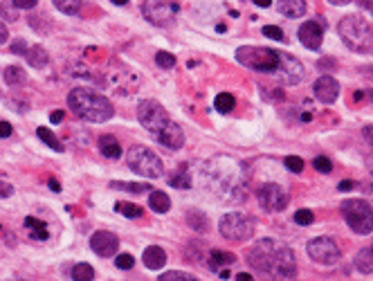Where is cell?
<instances>
[{
  "instance_id": "21",
  "label": "cell",
  "mask_w": 373,
  "mask_h": 281,
  "mask_svg": "<svg viewBox=\"0 0 373 281\" xmlns=\"http://www.w3.org/2000/svg\"><path fill=\"white\" fill-rule=\"evenodd\" d=\"M148 205H151V210L157 214H167L169 207H171V200L164 191H151V196H148Z\"/></svg>"
},
{
  "instance_id": "41",
  "label": "cell",
  "mask_w": 373,
  "mask_h": 281,
  "mask_svg": "<svg viewBox=\"0 0 373 281\" xmlns=\"http://www.w3.org/2000/svg\"><path fill=\"white\" fill-rule=\"evenodd\" d=\"M263 34L268 36V39H274V41H283V32H281V27L265 25V27H263Z\"/></svg>"
},
{
  "instance_id": "15",
  "label": "cell",
  "mask_w": 373,
  "mask_h": 281,
  "mask_svg": "<svg viewBox=\"0 0 373 281\" xmlns=\"http://www.w3.org/2000/svg\"><path fill=\"white\" fill-rule=\"evenodd\" d=\"M297 36H300V41L304 43V48L319 50L322 48V41H324V29L319 27V23H315V20H306V23L300 27V32H297Z\"/></svg>"
},
{
  "instance_id": "52",
  "label": "cell",
  "mask_w": 373,
  "mask_h": 281,
  "mask_svg": "<svg viewBox=\"0 0 373 281\" xmlns=\"http://www.w3.org/2000/svg\"><path fill=\"white\" fill-rule=\"evenodd\" d=\"M237 281H254V279H252V277H250L248 273H241V275L237 277Z\"/></svg>"
},
{
  "instance_id": "56",
  "label": "cell",
  "mask_w": 373,
  "mask_h": 281,
  "mask_svg": "<svg viewBox=\"0 0 373 281\" xmlns=\"http://www.w3.org/2000/svg\"><path fill=\"white\" fill-rule=\"evenodd\" d=\"M111 3H115V5H126L129 0H111Z\"/></svg>"
},
{
  "instance_id": "39",
  "label": "cell",
  "mask_w": 373,
  "mask_h": 281,
  "mask_svg": "<svg viewBox=\"0 0 373 281\" xmlns=\"http://www.w3.org/2000/svg\"><path fill=\"white\" fill-rule=\"evenodd\" d=\"M115 263L120 270H131V268H135V259H133V254H117Z\"/></svg>"
},
{
  "instance_id": "8",
  "label": "cell",
  "mask_w": 373,
  "mask_h": 281,
  "mask_svg": "<svg viewBox=\"0 0 373 281\" xmlns=\"http://www.w3.org/2000/svg\"><path fill=\"white\" fill-rule=\"evenodd\" d=\"M342 216L349 228L356 234H371L373 232V210L367 200L362 198H346L342 203Z\"/></svg>"
},
{
  "instance_id": "24",
  "label": "cell",
  "mask_w": 373,
  "mask_h": 281,
  "mask_svg": "<svg viewBox=\"0 0 373 281\" xmlns=\"http://www.w3.org/2000/svg\"><path fill=\"white\" fill-rule=\"evenodd\" d=\"M25 225L31 230V236H34V239H43V241L48 239V228L43 221H36L34 216H27Z\"/></svg>"
},
{
  "instance_id": "20",
  "label": "cell",
  "mask_w": 373,
  "mask_h": 281,
  "mask_svg": "<svg viewBox=\"0 0 373 281\" xmlns=\"http://www.w3.org/2000/svg\"><path fill=\"white\" fill-rule=\"evenodd\" d=\"M356 268L362 275H371L373 273V247H362L356 256Z\"/></svg>"
},
{
  "instance_id": "44",
  "label": "cell",
  "mask_w": 373,
  "mask_h": 281,
  "mask_svg": "<svg viewBox=\"0 0 373 281\" xmlns=\"http://www.w3.org/2000/svg\"><path fill=\"white\" fill-rule=\"evenodd\" d=\"M38 0H14V5L18 9H31V7H36Z\"/></svg>"
},
{
  "instance_id": "23",
  "label": "cell",
  "mask_w": 373,
  "mask_h": 281,
  "mask_svg": "<svg viewBox=\"0 0 373 281\" xmlns=\"http://www.w3.org/2000/svg\"><path fill=\"white\" fill-rule=\"evenodd\" d=\"M5 81H7V85H20V83L27 81V74L18 66H7L5 68Z\"/></svg>"
},
{
  "instance_id": "36",
  "label": "cell",
  "mask_w": 373,
  "mask_h": 281,
  "mask_svg": "<svg viewBox=\"0 0 373 281\" xmlns=\"http://www.w3.org/2000/svg\"><path fill=\"white\" fill-rule=\"evenodd\" d=\"M189 223H191V228L198 230V232L207 230V219H205V216H200V212H191L189 214Z\"/></svg>"
},
{
  "instance_id": "3",
  "label": "cell",
  "mask_w": 373,
  "mask_h": 281,
  "mask_svg": "<svg viewBox=\"0 0 373 281\" xmlns=\"http://www.w3.org/2000/svg\"><path fill=\"white\" fill-rule=\"evenodd\" d=\"M68 106L72 108L74 115H79L81 120L92 122V124H101V122H108L113 113H115V106L111 104V100H106V97L92 88H72V92L68 95Z\"/></svg>"
},
{
  "instance_id": "9",
  "label": "cell",
  "mask_w": 373,
  "mask_h": 281,
  "mask_svg": "<svg viewBox=\"0 0 373 281\" xmlns=\"http://www.w3.org/2000/svg\"><path fill=\"white\" fill-rule=\"evenodd\" d=\"M218 230L227 241L245 243L248 239H252V234H254V219H252V216H248V214L232 212V214H225L220 219Z\"/></svg>"
},
{
  "instance_id": "17",
  "label": "cell",
  "mask_w": 373,
  "mask_h": 281,
  "mask_svg": "<svg viewBox=\"0 0 373 281\" xmlns=\"http://www.w3.org/2000/svg\"><path fill=\"white\" fill-rule=\"evenodd\" d=\"M276 12L286 18H302L306 14V0H276Z\"/></svg>"
},
{
  "instance_id": "16",
  "label": "cell",
  "mask_w": 373,
  "mask_h": 281,
  "mask_svg": "<svg viewBox=\"0 0 373 281\" xmlns=\"http://www.w3.org/2000/svg\"><path fill=\"white\" fill-rule=\"evenodd\" d=\"M315 97L322 104H333L337 100V95H339V83L337 79H333L330 74H326V77H319L315 81Z\"/></svg>"
},
{
  "instance_id": "19",
  "label": "cell",
  "mask_w": 373,
  "mask_h": 281,
  "mask_svg": "<svg viewBox=\"0 0 373 281\" xmlns=\"http://www.w3.org/2000/svg\"><path fill=\"white\" fill-rule=\"evenodd\" d=\"M97 146L101 151V156H106L108 160H117V158L122 156V146H120V142H117L113 135H101L97 139Z\"/></svg>"
},
{
  "instance_id": "12",
  "label": "cell",
  "mask_w": 373,
  "mask_h": 281,
  "mask_svg": "<svg viewBox=\"0 0 373 281\" xmlns=\"http://www.w3.org/2000/svg\"><path fill=\"white\" fill-rule=\"evenodd\" d=\"M304 74H306L304 63L300 59L290 57V54L281 52V63H279V68H276L274 77L279 79L281 83H286V85H295V83H300L304 79Z\"/></svg>"
},
{
  "instance_id": "18",
  "label": "cell",
  "mask_w": 373,
  "mask_h": 281,
  "mask_svg": "<svg viewBox=\"0 0 373 281\" xmlns=\"http://www.w3.org/2000/svg\"><path fill=\"white\" fill-rule=\"evenodd\" d=\"M142 261H144V266L148 270H160V268H164V263H167V252L160 245H148L144 250Z\"/></svg>"
},
{
  "instance_id": "43",
  "label": "cell",
  "mask_w": 373,
  "mask_h": 281,
  "mask_svg": "<svg viewBox=\"0 0 373 281\" xmlns=\"http://www.w3.org/2000/svg\"><path fill=\"white\" fill-rule=\"evenodd\" d=\"M27 50H29V48H27L25 41H14V43H12V52H14V54H27Z\"/></svg>"
},
{
  "instance_id": "46",
  "label": "cell",
  "mask_w": 373,
  "mask_h": 281,
  "mask_svg": "<svg viewBox=\"0 0 373 281\" xmlns=\"http://www.w3.org/2000/svg\"><path fill=\"white\" fill-rule=\"evenodd\" d=\"M7 36H9V32H7V25L0 20V46H5L7 43Z\"/></svg>"
},
{
  "instance_id": "13",
  "label": "cell",
  "mask_w": 373,
  "mask_h": 281,
  "mask_svg": "<svg viewBox=\"0 0 373 281\" xmlns=\"http://www.w3.org/2000/svg\"><path fill=\"white\" fill-rule=\"evenodd\" d=\"M259 203L265 212H281L288 205V193L281 185H274V182H268L259 189Z\"/></svg>"
},
{
  "instance_id": "5",
  "label": "cell",
  "mask_w": 373,
  "mask_h": 281,
  "mask_svg": "<svg viewBox=\"0 0 373 281\" xmlns=\"http://www.w3.org/2000/svg\"><path fill=\"white\" fill-rule=\"evenodd\" d=\"M337 32L349 50L365 54L373 48V27L358 14L344 16L342 20H339Z\"/></svg>"
},
{
  "instance_id": "26",
  "label": "cell",
  "mask_w": 373,
  "mask_h": 281,
  "mask_svg": "<svg viewBox=\"0 0 373 281\" xmlns=\"http://www.w3.org/2000/svg\"><path fill=\"white\" fill-rule=\"evenodd\" d=\"M59 12L68 14V16H77L81 9V0H52Z\"/></svg>"
},
{
  "instance_id": "33",
  "label": "cell",
  "mask_w": 373,
  "mask_h": 281,
  "mask_svg": "<svg viewBox=\"0 0 373 281\" xmlns=\"http://www.w3.org/2000/svg\"><path fill=\"white\" fill-rule=\"evenodd\" d=\"M160 281H200V279L189 273H180V270H169V273L160 275Z\"/></svg>"
},
{
  "instance_id": "27",
  "label": "cell",
  "mask_w": 373,
  "mask_h": 281,
  "mask_svg": "<svg viewBox=\"0 0 373 281\" xmlns=\"http://www.w3.org/2000/svg\"><path fill=\"white\" fill-rule=\"evenodd\" d=\"M167 180H169V185L176 187V189H189L191 187V178H189V174L185 169L176 171V174H171Z\"/></svg>"
},
{
  "instance_id": "6",
  "label": "cell",
  "mask_w": 373,
  "mask_h": 281,
  "mask_svg": "<svg viewBox=\"0 0 373 281\" xmlns=\"http://www.w3.org/2000/svg\"><path fill=\"white\" fill-rule=\"evenodd\" d=\"M237 61L254 72L274 74L281 63V52H272L268 48H259V46H243L237 50Z\"/></svg>"
},
{
  "instance_id": "14",
  "label": "cell",
  "mask_w": 373,
  "mask_h": 281,
  "mask_svg": "<svg viewBox=\"0 0 373 281\" xmlns=\"http://www.w3.org/2000/svg\"><path fill=\"white\" fill-rule=\"evenodd\" d=\"M90 247H92V252L99 256H113L117 247H120V239H117L113 232L101 230L90 236Z\"/></svg>"
},
{
  "instance_id": "40",
  "label": "cell",
  "mask_w": 373,
  "mask_h": 281,
  "mask_svg": "<svg viewBox=\"0 0 373 281\" xmlns=\"http://www.w3.org/2000/svg\"><path fill=\"white\" fill-rule=\"evenodd\" d=\"M286 167L290 171H295V174H302V171H304V160L297 158V156H288L286 158Z\"/></svg>"
},
{
  "instance_id": "42",
  "label": "cell",
  "mask_w": 373,
  "mask_h": 281,
  "mask_svg": "<svg viewBox=\"0 0 373 281\" xmlns=\"http://www.w3.org/2000/svg\"><path fill=\"white\" fill-rule=\"evenodd\" d=\"M14 196V187L9 182H0V198H9Z\"/></svg>"
},
{
  "instance_id": "25",
  "label": "cell",
  "mask_w": 373,
  "mask_h": 281,
  "mask_svg": "<svg viewBox=\"0 0 373 281\" xmlns=\"http://www.w3.org/2000/svg\"><path fill=\"white\" fill-rule=\"evenodd\" d=\"M72 279L74 281H92L94 279V268L90 263H77L72 268Z\"/></svg>"
},
{
  "instance_id": "32",
  "label": "cell",
  "mask_w": 373,
  "mask_h": 281,
  "mask_svg": "<svg viewBox=\"0 0 373 281\" xmlns=\"http://www.w3.org/2000/svg\"><path fill=\"white\" fill-rule=\"evenodd\" d=\"M237 261V256L230 254V252H220V250H211V268H218V266H230Z\"/></svg>"
},
{
  "instance_id": "2",
  "label": "cell",
  "mask_w": 373,
  "mask_h": 281,
  "mask_svg": "<svg viewBox=\"0 0 373 281\" xmlns=\"http://www.w3.org/2000/svg\"><path fill=\"white\" fill-rule=\"evenodd\" d=\"M137 117H140V122L146 131L155 137V142H160L171 151L183 149V144H185L183 128L167 115L164 106L160 102H155V100L140 102V106H137Z\"/></svg>"
},
{
  "instance_id": "37",
  "label": "cell",
  "mask_w": 373,
  "mask_h": 281,
  "mask_svg": "<svg viewBox=\"0 0 373 281\" xmlns=\"http://www.w3.org/2000/svg\"><path fill=\"white\" fill-rule=\"evenodd\" d=\"M313 167L317 171H322V174H330V171H333V162H330L326 156H319V158L313 160Z\"/></svg>"
},
{
  "instance_id": "7",
  "label": "cell",
  "mask_w": 373,
  "mask_h": 281,
  "mask_svg": "<svg viewBox=\"0 0 373 281\" xmlns=\"http://www.w3.org/2000/svg\"><path fill=\"white\" fill-rule=\"evenodd\" d=\"M126 165L142 178L155 180V178H162L164 174V165H162V160H160V156L142 144H135L129 149V153H126Z\"/></svg>"
},
{
  "instance_id": "55",
  "label": "cell",
  "mask_w": 373,
  "mask_h": 281,
  "mask_svg": "<svg viewBox=\"0 0 373 281\" xmlns=\"http://www.w3.org/2000/svg\"><path fill=\"white\" fill-rule=\"evenodd\" d=\"M367 165H369V171H371V174H373V156L367 160Z\"/></svg>"
},
{
  "instance_id": "30",
  "label": "cell",
  "mask_w": 373,
  "mask_h": 281,
  "mask_svg": "<svg viewBox=\"0 0 373 281\" xmlns=\"http://www.w3.org/2000/svg\"><path fill=\"white\" fill-rule=\"evenodd\" d=\"M36 135H38L41 139H43V142H45V144H48L52 151H63V144L59 142V139H57V135L52 133L50 128H43V126H41L38 131H36Z\"/></svg>"
},
{
  "instance_id": "49",
  "label": "cell",
  "mask_w": 373,
  "mask_h": 281,
  "mask_svg": "<svg viewBox=\"0 0 373 281\" xmlns=\"http://www.w3.org/2000/svg\"><path fill=\"white\" fill-rule=\"evenodd\" d=\"M351 189H353V182H349V180L339 182V191H351Z\"/></svg>"
},
{
  "instance_id": "34",
  "label": "cell",
  "mask_w": 373,
  "mask_h": 281,
  "mask_svg": "<svg viewBox=\"0 0 373 281\" xmlns=\"http://www.w3.org/2000/svg\"><path fill=\"white\" fill-rule=\"evenodd\" d=\"M16 5H14V0H5L3 5H0V16H3L5 20H9V23H14V20L18 18V12H16Z\"/></svg>"
},
{
  "instance_id": "35",
  "label": "cell",
  "mask_w": 373,
  "mask_h": 281,
  "mask_svg": "<svg viewBox=\"0 0 373 281\" xmlns=\"http://www.w3.org/2000/svg\"><path fill=\"white\" fill-rule=\"evenodd\" d=\"M155 63H157L160 68L169 70V68L176 66V57H174L171 52H157V54H155Z\"/></svg>"
},
{
  "instance_id": "22",
  "label": "cell",
  "mask_w": 373,
  "mask_h": 281,
  "mask_svg": "<svg viewBox=\"0 0 373 281\" xmlns=\"http://www.w3.org/2000/svg\"><path fill=\"white\" fill-rule=\"evenodd\" d=\"M27 61H29V66L43 68V66H48V52L41 48V46H34V48L27 52Z\"/></svg>"
},
{
  "instance_id": "4",
  "label": "cell",
  "mask_w": 373,
  "mask_h": 281,
  "mask_svg": "<svg viewBox=\"0 0 373 281\" xmlns=\"http://www.w3.org/2000/svg\"><path fill=\"white\" fill-rule=\"evenodd\" d=\"M207 182L223 198V193L239 191V187L243 185V169L237 162H232V158H216L207 167Z\"/></svg>"
},
{
  "instance_id": "28",
  "label": "cell",
  "mask_w": 373,
  "mask_h": 281,
  "mask_svg": "<svg viewBox=\"0 0 373 281\" xmlns=\"http://www.w3.org/2000/svg\"><path fill=\"white\" fill-rule=\"evenodd\" d=\"M115 210L120 214H124L126 219H140V216H142V207H140V205H133V203H124L122 200V203L115 205Z\"/></svg>"
},
{
  "instance_id": "31",
  "label": "cell",
  "mask_w": 373,
  "mask_h": 281,
  "mask_svg": "<svg viewBox=\"0 0 373 281\" xmlns=\"http://www.w3.org/2000/svg\"><path fill=\"white\" fill-rule=\"evenodd\" d=\"M214 106H216V111L218 113H230L234 106H237V100L230 95V92H220L218 97H216V102H214Z\"/></svg>"
},
{
  "instance_id": "53",
  "label": "cell",
  "mask_w": 373,
  "mask_h": 281,
  "mask_svg": "<svg viewBox=\"0 0 373 281\" xmlns=\"http://www.w3.org/2000/svg\"><path fill=\"white\" fill-rule=\"evenodd\" d=\"M254 3H257L259 7H270V5H272V0H254Z\"/></svg>"
},
{
  "instance_id": "50",
  "label": "cell",
  "mask_w": 373,
  "mask_h": 281,
  "mask_svg": "<svg viewBox=\"0 0 373 281\" xmlns=\"http://www.w3.org/2000/svg\"><path fill=\"white\" fill-rule=\"evenodd\" d=\"M362 7H365L367 9V12L373 16V0H362Z\"/></svg>"
},
{
  "instance_id": "29",
  "label": "cell",
  "mask_w": 373,
  "mask_h": 281,
  "mask_svg": "<svg viewBox=\"0 0 373 281\" xmlns=\"http://www.w3.org/2000/svg\"><path fill=\"white\" fill-rule=\"evenodd\" d=\"M111 187H115V189H124V191H133V193L151 191V185H146V182H111Z\"/></svg>"
},
{
  "instance_id": "45",
  "label": "cell",
  "mask_w": 373,
  "mask_h": 281,
  "mask_svg": "<svg viewBox=\"0 0 373 281\" xmlns=\"http://www.w3.org/2000/svg\"><path fill=\"white\" fill-rule=\"evenodd\" d=\"M9 135H12V124L0 122V137H9Z\"/></svg>"
},
{
  "instance_id": "48",
  "label": "cell",
  "mask_w": 373,
  "mask_h": 281,
  "mask_svg": "<svg viewBox=\"0 0 373 281\" xmlns=\"http://www.w3.org/2000/svg\"><path fill=\"white\" fill-rule=\"evenodd\" d=\"M362 133H365V137H367V142L373 146V126H367L365 128V131H362Z\"/></svg>"
},
{
  "instance_id": "11",
  "label": "cell",
  "mask_w": 373,
  "mask_h": 281,
  "mask_svg": "<svg viewBox=\"0 0 373 281\" xmlns=\"http://www.w3.org/2000/svg\"><path fill=\"white\" fill-rule=\"evenodd\" d=\"M308 256L313 259L315 263H322V266H333L339 261V247L333 239H328V236H319V239H313L308 243Z\"/></svg>"
},
{
  "instance_id": "10",
  "label": "cell",
  "mask_w": 373,
  "mask_h": 281,
  "mask_svg": "<svg viewBox=\"0 0 373 281\" xmlns=\"http://www.w3.org/2000/svg\"><path fill=\"white\" fill-rule=\"evenodd\" d=\"M178 3L176 0H144V18L148 23H153L157 27H169L176 23L178 16Z\"/></svg>"
},
{
  "instance_id": "47",
  "label": "cell",
  "mask_w": 373,
  "mask_h": 281,
  "mask_svg": "<svg viewBox=\"0 0 373 281\" xmlns=\"http://www.w3.org/2000/svg\"><path fill=\"white\" fill-rule=\"evenodd\" d=\"M50 122H52V124H61V122H63V113H61V111H55V113L50 115Z\"/></svg>"
},
{
  "instance_id": "1",
  "label": "cell",
  "mask_w": 373,
  "mask_h": 281,
  "mask_svg": "<svg viewBox=\"0 0 373 281\" xmlns=\"http://www.w3.org/2000/svg\"><path fill=\"white\" fill-rule=\"evenodd\" d=\"M248 261L254 270H259L261 275L272 281H290L297 275V259L293 250L272 239H263L257 245H252Z\"/></svg>"
},
{
  "instance_id": "54",
  "label": "cell",
  "mask_w": 373,
  "mask_h": 281,
  "mask_svg": "<svg viewBox=\"0 0 373 281\" xmlns=\"http://www.w3.org/2000/svg\"><path fill=\"white\" fill-rule=\"evenodd\" d=\"M50 189H55V191H59V189H61V185H59V182H57V180H50Z\"/></svg>"
},
{
  "instance_id": "51",
  "label": "cell",
  "mask_w": 373,
  "mask_h": 281,
  "mask_svg": "<svg viewBox=\"0 0 373 281\" xmlns=\"http://www.w3.org/2000/svg\"><path fill=\"white\" fill-rule=\"evenodd\" d=\"M330 5H349V3H353V0H328Z\"/></svg>"
},
{
  "instance_id": "38",
  "label": "cell",
  "mask_w": 373,
  "mask_h": 281,
  "mask_svg": "<svg viewBox=\"0 0 373 281\" xmlns=\"http://www.w3.org/2000/svg\"><path fill=\"white\" fill-rule=\"evenodd\" d=\"M315 221V214L311 210H300L295 212V223L297 225H311Z\"/></svg>"
}]
</instances>
